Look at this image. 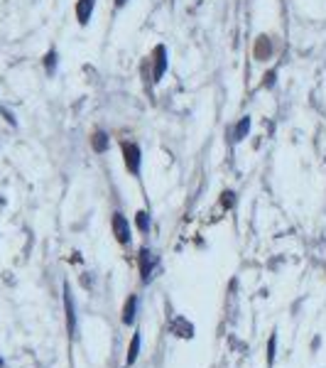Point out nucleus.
I'll return each instance as SVG.
<instances>
[{
    "label": "nucleus",
    "instance_id": "obj_10",
    "mask_svg": "<svg viewBox=\"0 0 326 368\" xmlns=\"http://www.w3.org/2000/svg\"><path fill=\"white\" fill-rule=\"evenodd\" d=\"M105 147H108V137H105V133H96L94 135V150L96 153H105Z\"/></svg>",
    "mask_w": 326,
    "mask_h": 368
},
{
    "label": "nucleus",
    "instance_id": "obj_12",
    "mask_svg": "<svg viewBox=\"0 0 326 368\" xmlns=\"http://www.w3.org/2000/svg\"><path fill=\"white\" fill-rule=\"evenodd\" d=\"M126 3H128V0H116V6H121V8L126 6Z\"/></svg>",
    "mask_w": 326,
    "mask_h": 368
},
{
    "label": "nucleus",
    "instance_id": "obj_1",
    "mask_svg": "<svg viewBox=\"0 0 326 368\" xmlns=\"http://www.w3.org/2000/svg\"><path fill=\"white\" fill-rule=\"evenodd\" d=\"M157 256H155V251H150V248H142L140 251V258H137V268H140V280L145 285L150 283V280L155 278V270H157Z\"/></svg>",
    "mask_w": 326,
    "mask_h": 368
},
{
    "label": "nucleus",
    "instance_id": "obj_7",
    "mask_svg": "<svg viewBox=\"0 0 326 368\" xmlns=\"http://www.w3.org/2000/svg\"><path fill=\"white\" fill-rule=\"evenodd\" d=\"M155 59H157V62H155V81H160L162 79L164 69H167V49H164L162 44L155 49Z\"/></svg>",
    "mask_w": 326,
    "mask_h": 368
},
{
    "label": "nucleus",
    "instance_id": "obj_14",
    "mask_svg": "<svg viewBox=\"0 0 326 368\" xmlns=\"http://www.w3.org/2000/svg\"><path fill=\"white\" fill-rule=\"evenodd\" d=\"M0 204H3V199H0Z\"/></svg>",
    "mask_w": 326,
    "mask_h": 368
},
{
    "label": "nucleus",
    "instance_id": "obj_9",
    "mask_svg": "<svg viewBox=\"0 0 326 368\" xmlns=\"http://www.w3.org/2000/svg\"><path fill=\"white\" fill-rule=\"evenodd\" d=\"M135 224H137V228H140L142 233H148L150 231V214H148V211H137Z\"/></svg>",
    "mask_w": 326,
    "mask_h": 368
},
{
    "label": "nucleus",
    "instance_id": "obj_5",
    "mask_svg": "<svg viewBox=\"0 0 326 368\" xmlns=\"http://www.w3.org/2000/svg\"><path fill=\"white\" fill-rule=\"evenodd\" d=\"M137 305H140V300H137V294H130L126 300V305H123V317H121V321L126 326H132L135 324V319H137Z\"/></svg>",
    "mask_w": 326,
    "mask_h": 368
},
{
    "label": "nucleus",
    "instance_id": "obj_4",
    "mask_svg": "<svg viewBox=\"0 0 326 368\" xmlns=\"http://www.w3.org/2000/svg\"><path fill=\"white\" fill-rule=\"evenodd\" d=\"M64 310H67V331L69 337H76V307L69 292V285H64Z\"/></svg>",
    "mask_w": 326,
    "mask_h": 368
},
{
    "label": "nucleus",
    "instance_id": "obj_6",
    "mask_svg": "<svg viewBox=\"0 0 326 368\" xmlns=\"http://www.w3.org/2000/svg\"><path fill=\"white\" fill-rule=\"evenodd\" d=\"M140 346H142V337L140 331H135L130 339V346H128V356H126V368L135 366V361L140 358Z\"/></svg>",
    "mask_w": 326,
    "mask_h": 368
},
{
    "label": "nucleus",
    "instance_id": "obj_8",
    "mask_svg": "<svg viewBox=\"0 0 326 368\" xmlns=\"http://www.w3.org/2000/svg\"><path fill=\"white\" fill-rule=\"evenodd\" d=\"M94 12V0H79V8H76V17H79L81 25H86Z\"/></svg>",
    "mask_w": 326,
    "mask_h": 368
},
{
    "label": "nucleus",
    "instance_id": "obj_3",
    "mask_svg": "<svg viewBox=\"0 0 326 368\" xmlns=\"http://www.w3.org/2000/svg\"><path fill=\"white\" fill-rule=\"evenodd\" d=\"M123 158H126V167L130 174H140V147L135 142H123Z\"/></svg>",
    "mask_w": 326,
    "mask_h": 368
},
{
    "label": "nucleus",
    "instance_id": "obj_13",
    "mask_svg": "<svg viewBox=\"0 0 326 368\" xmlns=\"http://www.w3.org/2000/svg\"><path fill=\"white\" fill-rule=\"evenodd\" d=\"M3 366H6V361H3V358H0V368H3Z\"/></svg>",
    "mask_w": 326,
    "mask_h": 368
},
{
    "label": "nucleus",
    "instance_id": "obj_2",
    "mask_svg": "<svg viewBox=\"0 0 326 368\" xmlns=\"http://www.w3.org/2000/svg\"><path fill=\"white\" fill-rule=\"evenodd\" d=\"M111 228H113V236H116V241L121 243V246H128L130 243V221L126 219L123 214H113V219H111Z\"/></svg>",
    "mask_w": 326,
    "mask_h": 368
},
{
    "label": "nucleus",
    "instance_id": "obj_11",
    "mask_svg": "<svg viewBox=\"0 0 326 368\" xmlns=\"http://www.w3.org/2000/svg\"><path fill=\"white\" fill-rule=\"evenodd\" d=\"M248 131H250V121H248V118H243V121L238 123V128H236V140H243Z\"/></svg>",
    "mask_w": 326,
    "mask_h": 368
}]
</instances>
